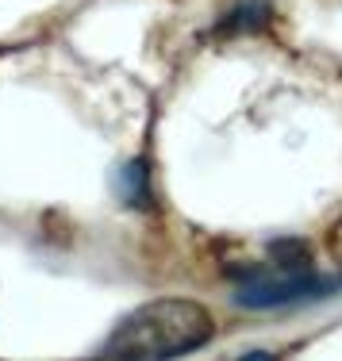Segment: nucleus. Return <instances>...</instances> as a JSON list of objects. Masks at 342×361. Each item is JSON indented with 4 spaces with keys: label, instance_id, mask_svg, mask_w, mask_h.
<instances>
[{
    "label": "nucleus",
    "instance_id": "nucleus-1",
    "mask_svg": "<svg viewBox=\"0 0 342 361\" xmlns=\"http://www.w3.org/2000/svg\"><path fill=\"white\" fill-rule=\"evenodd\" d=\"M208 307L196 300H154L123 315L119 326L100 346L104 357H131V361H158V357H181L200 350L212 338Z\"/></svg>",
    "mask_w": 342,
    "mask_h": 361
},
{
    "label": "nucleus",
    "instance_id": "nucleus-2",
    "mask_svg": "<svg viewBox=\"0 0 342 361\" xmlns=\"http://www.w3.org/2000/svg\"><path fill=\"white\" fill-rule=\"evenodd\" d=\"M235 304L250 312H273V307H296L312 300H327L342 288V277H323L312 269H243L235 273Z\"/></svg>",
    "mask_w": 342,
    "mask_h": 361
},
{
    "label": "nucleus",
    "instance_id": "nucleus-3",
    "mask_svg": "<svg viewBox=\"0 0 342 361\" xmlns=\"http://www.w3.org/2000/svg\"><path fill=\"white\" fill-rule=\"evenodd\" d=\"M116 192L123 204H131V208H147L150 204V180H147V166L142 161H131V166H123L116 173Z\"/></svg>",
    "mask_w": 342,
    "mask_h": 361
}]
</instances>
